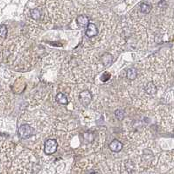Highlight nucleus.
<instances>
[{
	"label": "nucleus",
	"instance_id": "nucleus-1",
	"mask_svg": "<svg viewBox=\"0 0 174 174\" xmlns=\"http://www.w3.org/2000/svg\"><path fill=\"white\" fill-rule=\"evenodd\" d=\"M57 149H58V143L55 139H47L45 142L44 151L46 155L55 153Z\"/></svg>",
	"mask_w": 174,
	"mask_h": 174
},
{
	"label": "nucleus",
	"instance_id": "nucleus-2",
	"mask_svg": "<svg viewBox=\"0 0 174 174\" xmlns=\"http://www.w3.org/2000/svg\"><path fill=\"white\" fill-rule=\"evenodd\" d=\"M33 133V128L29 124H23L19 128L18 130V135L19 137L22 139H26V138H30Z\"/></svg>",
	"mask_w": 174,
	"mask_h": 174
},
{
	"label": "nucleus",
	"instance_id": "nucleus-3",
	"mask_svg": "<svg viewBox=\"0 0 174 174\" xmlns=\"http://www.w3.org/2000/svg\"><path fill=\"white\" fill-rule=\"evenodd\" d=\"M92 101V94L89 90H84L80 94V101L83 106H88Z\"/></svg>",
	"mask_w": 174,
	"mask_h": 174
},
{
	"label": "nucleus",
	"instance_id": "nucleus-4",
	"mask_svg": "<svg viewBox=\"0 0 174 174\" xmlns=\"http://www.w3.org/2000/svg\"><path fill=\"white\" fill-rule=\"evenodd\" d=\"M98 29L95 26V24L93 23H89L87 25V30H86V35L89 38H93L95 35H97Z\"/></svg>",
	"mask_w": 174,
	"mask_h": 174
},
{
	"label": "nucleus",
	"instance_id": "nucleus-5",
	"mask_svg": "<svg viewBox=\"0 0 174 174\" xmlns=\"http://www.w3.org/2000/svg\"><path fill=\"white\" fill-rule=\"evenodd\" d=\"M122 149V144L117 139H115L109 144V150L113 152L117 153L119 151H121Z\"/></svg>",
	"mask_w": 174,
	"mask_h": 174
},
{
	"label": "nucleus",
	"instance_id": "nucleus-6",
	"mask_svg": "<svg viewBox=\"0 0 174 174\" xmlns=\"http://www.w3.org/2000/svg\"><path fill=\"white\" fill-rule=\"evenodd\" d=\"M145 91L146 93L148 94V95H156L157 94V91H158V89H157V87L156 85L154 84L153 82H148L145 86Z\"/></svg>",
	"mask_w": 174,
	"mask_h": 174
},
{
	"label": "nucleus",
	"instance_id": "nucleus-7",
	"mask_svg": "<svg viewBox=\"0 0 174 174\" xmlns=\"http://www.w3.org/2000/svg\"><path fill=\"white\" fill-rule=\"evenodd\" d=\"M89 19L88 17L86 15H80V16L77 17L76 19V23L79 26H81V27H85L89 24Z\"/></svg>",
	"mask_w": 174,
	"mask_h": 174
},
{
	"label": "nucleus",
	"instance_id": "nucleus-8",
	"mask_svg": "<svg viewBox=\"0 0 174 174\" xmlns=\"http://www.w3.org/2000/svg\"><path fill=\"white\" fill-rule=\"evenodd\" d=\"M101 62H102V64L105 66V67L109 66L113 62V56L108 53H104V54L101 56Z\"/></svg>",
	"mask_w": 174,
	"mask_h": 174
},
{
	"label": "nucleus",
	"instance_id": "nucleus-9",
	"mask_svg": "<svg viewBox=\"0 0 174 174\" xmlns=\"http://www.w3.org/2000/svg\"><path fill=\"white\" fill-rule=\"evenodd\" d=\"M56 101L57 102H59L60 104H62V105H67V104L68 103V97H67L63 93H59L58 95H57Z\"/></svg>",
	"mask_w": 174,
	"mask_h": 174
},
{
	"label": "nucleus",
	"instance_id": "nucleus-10",
	"mask_svg": "<svg viewBox=\"0 0 174 174\" xmlns=\"http://www.w3.org/2000/svg\"><path fill=\"white\" fill-rule=\"evenodd\" d=\"M137 75H138V73H137V70L136 68H129L127 70V73H126V76L127 78L130 80V81H133L135 80L136 78H137Z\"/></svg>",
	"mask_w": 174,
	"mask_h": 174
},
{
	"label": "nucleus",
	"instance_id": "nucleus-11",
	"mask_svg": "<svg viewBox=\"0 0 174 174\" xmlns=\"http://www.w3.org/2000/svg\"><path fill=\"white\" fill-rule=\"evenodd\" d=\"M31 17L33 18L34 20H39L41 17V12L40 9L35 8L31 10Z\"/></svg>",
	"mask_w": 174,
	"mask_h": 174
},
{
	"label": "nucleus",
	"instance_id": "nucleus-12",
	"mask_svg": "<svg viewBox=\"0 0 174 174\" xmlns=\"http://www.w3.org/2000/svg\"><path fill=\"white\" fill-rule=\"evenodd\" d=\"M140 11H141V12H143V13L147 14V13H149V12L151 11V6H150V4L143 3V4H141V5H140Z\"/></svg>",
	"mask_w": 174,
	"mask_h": 174
},
{
	"label": "nucleus",
	"instance_id": "nucleus-13",
	"mask_svg": "<svg viewBox=\"0 0 174 174\" xmlns=\"http://www.w3.org/2000/svg\"><path fill=\"white\" fill-rule=\"evenodd\" d=\"M7 33H8V30L6 25L4 24H1L0 25V38L1 39H5L7 36Z\"/></svg>",
	"mask_w": 174,
	"mask_h": 174
},
{
	"label": "nucleus",
	"instance_id": "nucleus-14",
	"mask_svg": "<svg viewBox=\"0 0 174 174\" xmlns=\"http://www.w3.org/2000/svg\"><path fill=\"white\" fill-rule=\"evenodd\" d=\"M83 139L86 143H91L94 140V136L91 132H86L83 135Z\"/></svg>",
	"mask_w": 174,
	"mask_h": 174
},
{
	"label": "nucleus",
	"instance_id": "nucleus-15",
	"mask_svg": "<svg viewBox=\"0 0 174 174\" xmlns=\"http://www.w3.org/2000/svg\"><path fill=\"white\" fill-rule=\"evenodd\" d=\"M115 116H116V117L117 118L118 120H122L123 117H124V112L122 109H117L115 111Z\"/></svg>",
	"mask_w": 174,
	"mask_h": 174
},
{
	"label": "nucleus",
	"instance_id": "nucleus-16",
	"mask_svg": "<svg viewBox=\"0 0 174 174\" xmlns=\"http://www.w3.org/2000/svg\"><path fill=\"white\" fill-rule=\"evenodd\" d=\"M109 78H110V74H109L108 72H105V73L102 74V76H101V80L102 81H107L108 80H109Z\"/></svg>",
	"mask_w": 174,
	"mask_h": 174
},
{
	"label": "nucleus",
	"instance_id": "nucleus-17",
	"mask_svg": "<svg viewBox=\"0 0 174 174\" xmlns=\"http://www.w3.org/2000/svg\"><path fill=\"white\" fill-rule=\"evenodd\" d=\"M88 174H99L97 172V171H89Z\"/></svg>",
	"mask_w": 174,
	"mask_h": 174
}]
</instances>
